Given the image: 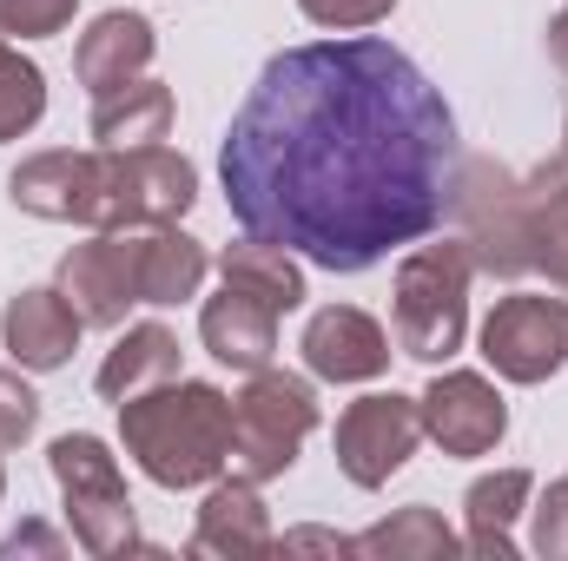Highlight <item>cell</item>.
<instances>
[{"label": "cell", "instance_id": "1", "mask_svg": "<svg viewBox=\"0 0 568 561\" xmlns=\"http://www.w3.org/2000/svg\"><path fill=\"white\" fill-rule=\"evenodd\" d=\"M456 172L443 86L377 33L272 53L219 145L232 218L337 278L429 238Z\"/></svg>", "mask_w": 568, "mask_h": 561}, {"label": "cell", "instance_id": "2", "mask_svg": "<svg viewBox=\"0 0 568 561\" xmlns=\"http://www.w3.org/2000/svg\"><path fill=\"white\" fill-rule=\"evenodd\" d=\"M120 442L159 489H205L232 469V397L199 377H165L120 404Z\"/></svg>", "mask_w": 568, "mask_h": 561}, {"label": "cell", "instance_id": "3", "mask_svg": "<svg viewBox=\"0 0 568 561\" xmlns=\"http://www.w3.org/2000/svg\"><path fill=\"white\" fill-rule=\"evenodd\" d=\"M469 252L463 238H436L417 252H404L397 278H390V330H397V350L410 364H449L463 350V330H469Z\"/></svg>", "mask_w": 568, "mask_h": 561}, {"label": "cell", "instance_id": "4", "mask_svg": "<svg viewBox=\"0 0 568 561\" xmlns=\"http://www.w3.org/2000/svg\"><path fill=\"white\" fill-rule=\"evenodd\" d=\"M199 198V165L172 145H93V212L87 232L179 225Z\"/></svg>", "mask_w": 568, "mask_h": 561}, {"label": "cell", "instance_id": "5", "mask_svg": "<svg viewBox=\"0 0 568 561\" xmlns=\"http://www.w3.org/2000/svg\"><path fill=\"white\" fill-rule=\"evenodd\" d=\"M47 469L60 482V502H67V529L87 555L113 561L126 549H140V522H133V496H126V476H120V456L73 429V436H53L47 442Z\"/></svg>", "mask_w": 568, "mask_h": 561}, {"label": "cell", "instance_id": "6", "mask_svg": "<svg viewBox=\"0 0 568 561\" xmlns=\"http://www.w3.org/2000/svg\"><path fill=\"white\" fill-rule=\"evenodd\" d=\"M456 238L469 252V265L483 278H529L536 272V245H529V192L509 165L496 159H463L456 172V198H449Z\"/></svg>", "mask_w": 568, "mask_h": 561}, {"label": "cell", "instance_id": "7", "mask_svg": "<svg viewBox=\"0 0 568 561\" xmlns=\"http://www.w3.org/2000/svg\"><path fill=\"white\" fill-rule=\"evenodd\" d=\"M311 429H317V390L272 364L252 370V384L232 397V476L278 482Z\"/></svg>", "mask_w": 568, "mask_h": 561}, {"label": "cell", "instance_id": "8", "mask_svg": "<svg viewBox=\"0 0 568 561\" xmlns=\"http://www.w3.org/2000/svg\"><path fill=\"white\" fill-rule=\"evenodd\" d=\"M483 364L503 384H549L568 364V297L516 290L483 317Z\"/></svg>", "mask_w": 568, "mask_h": 561}, {"label": "cell", "instance_id": "9", "mask_svg": "<svg viewBox=\"0 0 568 561\" xmlns=\"http://www.w3.org/2000/svg\"><path fill=\"white\" fill-rule=\"evenodd\" d=\"M424 442V410L417 397L371 390L337 417V469L351 489H384Z\"/></svg>", "mask_w": 568, "mask_h": 561}, {"label": "cell", "instance_id": "10", "mask_svg": "<svg viewBox=\"0 0 568 561\" xmlns=\"http://www.w3.org/2000/svg\"><path fill=\"white\" fill-rule=\"evenodd\" d=\"M417 410H424V436L443 456H489L509 436V404H503V390L483 370H443V377H429Z\"/></svg>", "mask_w": 568, "mask_h": 561}, {"label": "cell", "instance_id": "11", "mask_svg": "<svg viewBox=\"0 0 568 561\" xmlns=\"http://www.w3.org/2000/svg\"><path fill=\"white\" fill-rule=\"evenodd\" d=\"M304 370L324 384H371L390 370V330L357 304H324L304 324Z\"/></svg>", "mask_w": 568, "mask_h": 561}, {"label": "cell", "instance_id": "12", "mask_svg": "<svg viewBox=\"0 0 568 561\" xmlns=\"http://www.w3.org/2000/svg\"><path fill=\"white\" fill-rule=\"evenodd\" d=\"M120 252H126V278L133 297L152 310H172L185 297H199V284L212 272L205 245L185 238L179 225H120Z\"/></svg>", "mask_w": 568, "mask_h": 561}, {"label": "cell", "instance_id": "13", "mask_svg": "<svg viewBox=\"0 0 568 561\" xmlns=\"http://www.w3.org/2000/svg\"><path fill=\"white\" fill-rule=\"evenodd\" d=\"M80 330H87V317L60 297V284L13 290L0 310V344L20 370H67L80 350Z\"/></svg>", "mask_w": 568, "mask_h": 561}, {"label": "cell", "instance_id": "14", "mask_svg": "<svg viewBox=\"0 0 568 561\" xmlns=\"http://www.w3.org/2000/svg\"><path fill=\"white\" fill-rule=\"evenodd\" d=\"M7 198H13V212L47 218V225H87V212H93V152L53 145V152L20 159L7 172Z\"/></svg>", "mask_w": 568, "mask_h": 561}, {"label": "cell", "instance_id": "15", "mask_svg": "<svg viewBox=\"0 0 568 561\" xmlns=\"http://www.w3.org/2000/svg\"><path fill=\"white\" fill-rule=\"evenodd\" d=\"M53 284H60V297H67L87 324H100V330L126 324V310L140 304V297H133V278H126L120 232H93L87 245H73V252L60 258Z\"/></svg>", "mask_w": 568, "mask_h": 561}, {"label": "cell", "instance_id": "16", "mask_svg": "<svg viewBox=\"0 0 568 561\" xmlns=\"http://www.w3.org/2000/svg\"><path fill=\"white\" fill-rule=\"evenodd\" d=\"M152 53H159V33H152L145 13H100V20L80 33V47H73V73H80V86H87L93 100H106V93L145 80Z\"/></svg>", "mask_w": 568, "mask_h": 561}, {"label": "cell", "instance_id": "17", "mask_svg": "<svg viewBox=\"0 0 568 561\" xmlns=\"http://www.w3.org/2000/svg\"><path fill=\"white\" fill-rule=\"evenodd\" d=\"M199 337H205V350H212L225 370L252 377V370H265V364L278 357V310L258 304L252 290L225 284L219 297H205V310H199Z\"/></svg>", "mask_w": 568, "mask_h": 561}, {"label": "cell", "instance_id": "18", "mask_svg": "<svg viewBox=\"0 0 568 561\" xmlns=\"http://www.w3.org/2000/svg\"><path fill=\"white\" fill-rule=\"evenodd\" d=\"M192 555H272L278 536H272V516H265V496L258 482L232 476V482H212V496L199 502V522H192Z\"/></svg>", "mask_w": 568, "mask_h": 561}, {"label": "cell", "instance_id": "19", "mask_svg": "<svg viewBox=\"0 0 568 561\" xmlns=\"http://www.w3.org/2000/svg\"><path fill=\"white\" fill-rule=\"evenodd\" d=\"M179 357H185V350H179V330H172V324H159V317L126 324V337L106 350L93 390H100L106 404H126V397H140V390H152V384H165V377H185Z\"/></svg>", "mask_w": 568, "mask_h": 561}, {"label": "cell", "instance_id": "20", "mask_svg": "<svg viewBox=\"0 0 568 561\" xmlns=\"http://www.w3.org/2000/svg\"><path fill=\"white\" fill-rule=\"evenodd\" d=\"M529 496H536V476H529V469L476 476V482H469V496H463V522H469L463 549H469V555L509 561V555H516V516L529 509Z\"/></svg>", "mask_w": 568, "mask_h": 561}, {"label": "cell", "instance_id": "21", "mask_svg": "<svg viewBox=\"0 0 568 561\" xmlns=\"http://www.w3.org/2000/svg\"><path fill=\"white\" fill-rule=\"evenodd\" d=\"M219 278L239 284V290H252V297L272 304L278 317L304 304V258L284 252V245H272V238H258V232H245L239 245L219 252Z\"/></svg>", "mask_w": 568, "mask_h": 561}, {"label": "cell", "instance_id": "22", "mask_svg": "<svg viewBox=\"0 0 568 561\" xmlns=\"http://www.w3.org/2000/svg\"><path fill=\"white\" fill-rule=\"evenodd\" d=\"M87 133H93V145H159L165 133H172V86L133 80V86L93 100Z\"/></svg>", "mask_w": 568, "mask_h": 561}, {"label": "cell", "instance_id": "23", "mask_svg": "<svg viewBox=\"0 0 568 561\" xmlns=\"http://www.w3.org/2000/svg\"><path fill=\"white\" fill-rule=\"evenodd\" d=\"M529 192V245H536V272L568 290V159H549L523 178Z\"/></svg>", "mask_w": 568, "mask_h": 561}, {"label": "cell", "instance_id": "24", "mask_svg": "<svg viewBox=\"0 0 568 561\" xmlns=\"http://www.w3.org/2000/svg\"><path fill=\"white\" fill-rule=\"evenodd\" d=\"M456 549H463V536L436 509H424V502H410V509L384 516L377 529L351 536V555H364V561H443Z\"/></svg>", "mask_w": 568, "mask_h": 561}, {"label": "cell", "instance_id": "25", "mask_svg": "<svg viewBox=\"0 0 568 561\" xmlns=\"http://www.w3.org/2000/svg\"><path fill=\"white\" fill-rule=\"evenodd\" d=\"M40 120H47V73L0 33V145L27 140Z\"/></svg>", "mask_w": 568, "mask_h": 561}, {"label": "cell", "instance_id": "26", "mask_svg": "<svg viewBox=\"0 0 568 561\" xmlns=\"http://www.w3.org/2000/svg\"><path fill=\"white\" fill-rule=\"evenodd\" d=\"M80 0H0V33L13 40H47L60 27H73Z\"/></svg>", "mask_w": 568, "mask_h": 561}, {"label": "cell", "instance_id": "27", "mask_svg": "<svg viewBox=\"0 0 568 561\" xmlns=\"http://www.w3.org/2000/svg\"><path fill=\"white\" fill-rule=\"evenodd\" d=\"M40 429V397L20 370H0V449H20Z\"/></svg>", "mask_w": 568, "mask_h": 561}, {"label": "cell", "instance_id": "28", "mask_svg": "<svg viewBox=\"0 0 568 561\" xmlns=\"http://www.w3.org/2000/svg\"><path fill=\"white\" fill-rule=\"evenodd\" d=\"M529 549H536L542 561H568V476L542 489V502H536V536H529Z\"/></svg>", "mask_w": 568, "mask_h": 561}, {"label": "cell", "instance_id": "29", "mask_svg": "<svg viewBox=\"0 0 568 561\" xmlns=\"http://www.w3.org/2000/svg\"><path fill=\"white\" fill-rule=\"evenodd\" d=\"M297 7H304V20H317L331 33H357V27H377L397 13V0H297Z\"/></svg>", "mask_w": 568, "mask_h": 561}, {"label": "cell", "instance_id": "30", "mask_svg": "<svg viewBox=\"0 0 568 561\" xmlns=\"http://www.w3.org/2000/svg\"><path fill=\"white\" fill-rule=\"evenodd\" d=\"M13 555H47V561H60V555H67V542H60L47 522H20V529L0 542V561H13Z\"/></svg>", "mask_w": 568, "mask_h": 561}, {"label": "cell", "instance_id": "31", "mask_svg": "<svg viewBox=\"0 0 568 561\" xmlns=\"http://www.w3.org/2000/svg\"><path fill=\"white\" fill-rule=\"evenodd\" d=\"M297 549H317V555H351V536H324V529H297V536H284V555H297Z\"/></svg>", "mask_w": 568, "mask_h": 561}, {"label": "cell", "instance_id": "32", "mask_svg": "<svg viewBox=\"0 0 568 561\" xmlns=\"http://www.w3.org/2000/svg\"><path fill=\"white\" fill-rule=\"evenodd\" d=\"M549 60H556V67L568 73V0H562V13L549 20Z\"/></svg>", "mask_w": 568, "mask_h": 561}, {"label": "cell", "instance_id": "33", "mask_svg": "<svg viewBox=\"0 0 568 561\" xmlns=\"http://www.w3.org/2000/svg\"><path fill=\"white\" fill-rule=\"evenodd\" d=\"M0 496H7V469H0Z\"/></svg>", "mask_w": 568, "mask_h": 561}, {"label": "cell", "instance_id": "34", "mask_svg": "<svg viewBox=\"0 0 568 561\" xmlns=\"http://www.w3.org/2000/svg\"><path fill=\"white\" fill-rule=\"evenodd\" d=\"M562 140H568V126H562ZM562 159H568V145H562Z\"/></svg>", "mask_w": 568, "mask_h": 561}]
</instances>
